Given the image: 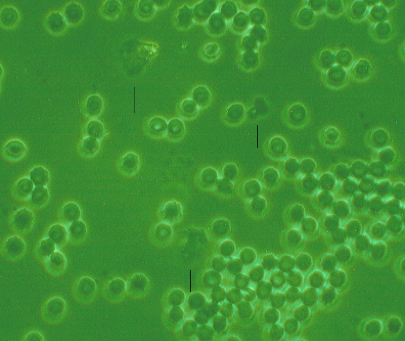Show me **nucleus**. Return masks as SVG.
Returning <instances> with one entry per match:
<instances>
[{"mask_svg":"<svg viewBox=\"0 0 405 341\" xmlns=\"http://www.w3.org/2000/svg\"><path fill=\"white\" fill-rule=\"evenodd\" d=\"M66 308L64 299L59 296H55L49 299L42 305L41 317L48 324H57L65 316Z\"/></svg>","mask_w":405,"mask_h":341,"instance_id":"f257e3e1","label":"nucleus"},{"mask_svg":"<svg viewBox=\"0 0 405 341\" xmlns=\"http://www.w3.org/2000/svg\"><path fill=\"white\" fill-rule=\"evenodd\" d=\"M96 289L94 280L89 276H84L75 282L72 287V294L77 302L87 304L93 300Z\"/></svg>","mask_w":405,"mask_h":341,"instance_id":"f03ea898","label":"nucleus"},{"mask_svg":"<svg viewBox=\"0 0 405 341\" xmlns=\"http://www.w3.org/2000/svg\"><path fill=\"white\" fill-rule=\"evenodd\" d=\"M26 245L23 239L17 235L8 237L4 242L2 247V253L6 258L9 260L19 259L25 253Z\"/></svg>","mask_w":405,"mask_h":341,"instance_id":"7ed1b4c3","label":"nucleus"},{"mask_svg":"<svg viewBox=\"0 0 405 341\" xmlns=\"http://www.w3.org/2000/svg\"><path fill=\"white\" fill-rule=\"evenodd\" d=\"M34 215L32 211L26 207L20 208L14 214L12 227L19 233L29 231L33 226Z\"/></svg>","mask_w":405,"mask_h":341,"instance_id":"20e7f679","label":"nucleus"},{"mask_svg":"<svg viewBox=\"0 0 405 341\" xmlns=\"http://www.w3.org/2000/svg\"><path fill=\"white\" fill-rule=\"evenodd\" d=\"M47 271L54 276L62 274L66 267V259L62 253L55 251L44 260Z\"/></svg>","mask_w":405,"mask_h":341,"instance_id":"39448f33","label":"nucleus"},{"mask_svg":"<svg viewBox=\"0 0 405 341\" xmlns=\"http://www.w3.org/2000/svg\"><path fill=\"white\" fill-rule=\"evenodd\" d=\"M27 148L22 141L15 139L8 141L3 148L4 157L10 160H18L24 157Z\"/></svg>","mask_w":405,"mask_h":341,"instance_id":"423d86ee","label":"nucleus"},{"mask_svg":"<svg viewBox=\"0 0 405 341\" xmlns=\"http://www.w3.org/2000/svg\"><path fill=\"white\" fill-rule=\"evenodd\" d=\"M167 121L161 116H154L148 121L146 131L147 134L153 138H161L166 136Z\"/></svg>","mask_w":405,"mask_h":341,"instance_id":"0eeeda50","label":"nucleus"},{"mask_svg":"<svg viewBox=\"0 0 405 341\" xmlns=\"http://www.w3.org/2000/svg\"><path fill=\"white\" fill-rule=\"evenodd\" d=\"M68 231L69 240L75 244L81 243L86 236V225L80 220L70 223L68 228Z\"/></svg>","mask_w":405,"mask_h":341,"instance_id":"6e6552de","label":"nucleus"},{"mask_svg":"<svg viewBox=\"0 0 405 341\" xmlns=\"http://www.w3.org/2000/svg\"><path fill=\"white\" fill-rule=\"evenodd\" d=\"M119 165L122 173L126 175H133L139 168V155L132 152L125 154L122 157Z\"/></svg>","mask_w":405,"mask_h":341,"instance_id":"1a4fd4ad","label":"nucleus"},{"mask_svg":"<svg viewBox=\"0 0 405 341\" xmlns=\"http://www.w3.org/2000/svg\"><path fill=\"white\" fill-rule=\"evenodd\" d=\"M185 132V126L183 121L180 118H173L167 123L165 137L170 141H178L184 137Z\"/></svg>","mask_w":405,"mask_h":341,"instance_id":"9d476101","label":"nucleus"},{"mask_svg":"<svg viewBox=\"0 0 405 341\" xmlns=\"http://www.w3.org/2000/svg\"><path fill=\"white\" fill-rule=\"evenodd\" d=\"M48 237L56 245L61 247L69 240L68 228L63 225L56 223L51 226L47 233Z\"/></svg>","mask_w":405,"mask_h":341,"instance_id":"9b49d317","label":"nucleus"},{"mask_svg":"<svg viewBox=\"0 0 405 341\" xmlns=\"http://www.w3.org/2000/svg\"><path fill=\"white\" fill-rule=\"evenodd\" d=\"M29 178L35 186H45L49 180V172L43 166H36L30 171Z\"/></svg>","mask_w":405,"mask_h":341,"instance_id":"f8f14e48","label":"nucleus"},{"mask_svg":"<svg viewBox=\"0 0 405 341\" xmlns=\"http://www.w3.org/2000/svg\"><path fill=\"white\" fill-rule=\"evenodd\" d=\"M100 148V140L89 136L83 138L80 144L81 153L88 157L95 155Z\"/></svg>","mask_w":405,"mask_h":341,"instance_id":"ddd939ff","label":"nucleus"},{"mask_svg":"<svg viewBox=\"0 0 405 341\" xmlns=\"http://www.w3.org/2000/svg\"><path fill=\"white\" fill-rule=\"evenodd\" d=\"M34 185L29 178L24 177L16 184L15 191L16 196L20 199L25 200L31 197Z\"/></svg>","mask_w":405,"mask_h":341,"instance_id":"4468645a","label":"nucleus"},{"mask_svg":"<svg viewBox=\"0 0 405 341\" xmlns=\"http://www.w3.org/2000/svg\"><path fill=\"white\" fill-rule=\"evenodd\" d=\"M30 197L31 202L34 206L41 207L49 200V190L43 186H35Z\"/></svg>","mask_w":405,"mask_h":341,"instance_id":"2eb2a0df","label":"nucleus"},{"mask_svg":"<svg viewBox=\"0 0 405 341\" xmlns=\"http://www.w3.org/2000/svg\"><path fill=\"white\" fill-rule=\"evenodd\" d=\"M198 107L196 102L191 99L184 100L179 107L181 117L185 119H191L197 114Z\"/></svg>","mask_w":405,"mask_h":341,"instance_id":"dca6fc26","label":"nucleus"},{"mask_svg":"<svg viewBox=\"0 0 405 341\" xmlns=\"http://www.w3.org/2000/svg\"><path fill=\"white\" fill-rule=\"evenodd\" d=\"M56 245L48 237L41 239L37 247V252L39 258L44 260L56 251Z\"/></svg>","mask_w":405,"mask_h":341,"instance_id":"f3484780","label":"nucleus"},{"mask_svg":"<svg viewBox=\"0 0 405 341\" xmlns=\"http://www.w3.org/2000/svg\"><path fill=\"white\" fill-rule=\"evenodd\" d=\"M62 215L65 220L69 223L78 220L81 215L80 208L74 202H68L62 208Z\"/></svg>","mask_w":405,"mask_h":341,"instance_id":"a211bd4d","label":"nucleus"},{"mask_svg":"<svg viewBox=\"0 0 405 341\" xmlns=\"http://www.w3.org/2000/svg\"><path fill=\"white\" fill-rule=\"evenodd\" d=\"M87 132L89 136L100 140L104 135V127L99 120L93 119L91 120L86 127Z\"/></svg>","mask_w":405,"mask_h":341,"instance_id":"6ab92c4d","label":"nucleus"},{"mask_svg":"<svg viewBox=\"0 0 405 341\" xmlns=\"http://www.w3.org/2000/svg\"><path fill=\"white\" fill-rule=\"evenodd\" d=\"M91 100L89 101V104L93 105V106L89 107V114L92 116H98L101 113L103 107V101L102 98L98 95H93Z\"/></svg>","mask_w":405,"mask_h":341,"instance_id":"aec40b11","label":"nucleus"},{"mask_svg":"<svg viewBox=\"0 0 405 341\" xmlns=\"http://www.w3.org/2000/svg\"><path fill=\"white\" fill-rule=\"evenodd\" d=\"M25 340H43V335L39 332L32 331L28 333L24 337Z\"/></svg>","mask_w":405,"mask_h":341,"instance_id":"412c9836","label":"nucleus"}]
</instances>
